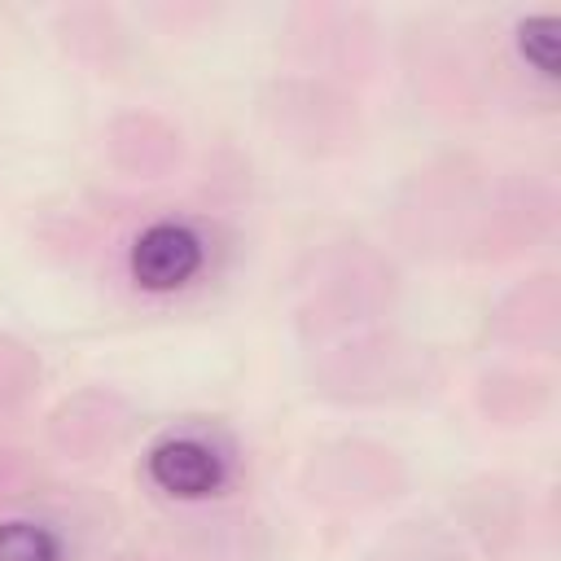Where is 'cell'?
I'll list each match as a JSON object with an SVG mask.
<instances>
[{
    "mask_svg": "<svg viewBox=\"0 0 561 561\" xmlns=\"http://www.w3.org/2000/svg\"><path fill=\"white\" fill-rule=\"evenodd\" d=\"M123 210L79 206L57 237L70 259H92L105 285L145 311H171L202 298L237 254V215L224 180L188 197L118 202Z\"/></svg>",
    "mask_w": 561,
    "mask_h": 561,
    "instance_id": "cell-1",
    "label": "cell"
},
{
    "mask_svg": "<svg viewBox=\"0 0 561 561\" xmlns=\"http://www.w3.org/2000/svg\"><path fill=\"white\" fill-rule=\"evenodd\" d=\"M399 267L394 259L364 237H324L311 241L289 272V320L302 351L390 324L399 307Z\"/></svg>",
    "mask_w": 561,
    "mask_h": 561,
    "instance_id": "cell-2",
    "label": "cell"
},
{
    "mask_svg": "<svg viewBox=\"0 0 561 561\" xmlns=\"http://www.w3.org/2000/svg\"><path fill=\"white\" fill-rule=\"evenodd\" d=\"M495 167L473 149H451L399 184L390 202V241L421 263H473Z\"/></svg>",
    "mask_w": 561,
    "mask_h": 561,
    "instance_id": "cell-3",
    "label": "cell"
},
{
    "mask_svg": "<svg viewBox=\"0 0 561 561\" xmlns=\"http://www.w3.org/2000/svg\"><path fill=\"white\" fill-rule=\"evenodd\" d=\"M307 355V394L333 408H399L434 399L447 368L434 346L412 342L394 324L346 333Z\"/></svg>",
    "mask_w": 561,
    "mask_h": 561,
    "instance_id": "cell-4",
    "label": "cell"
},
{
    "mask_svg": "<svg viewBox=\"0 0 561 561\" xmlns=\"http://www.w3.org/2000/svg\"><path fill=\"white\" fill-rule=\"evenodd\" d=\"M136 482L158 508H167V517L232 508L241 504L245 443L224 416L162 421L140 443Z\"/></svg>",
    "mask_w": 561,
    "mask_h": 561,
    "instance_id": "cell-5",
    "label": "cell"
},
{
    "mask_svg": "<svg viewBox=\"0 0 561 561\" xmlns=\"http://www.w3.org/2000/svg\"><path fill=\"white\" fill-rule=\"evenodd\" d=\"M403 75L416 92V101L430 114H443L451 123L486 118L500 110V70H495V39L491 18H416L399 44Z\"/></svg>",
    "mask_w": 561,
    "mask_h": 561,
    "instance_id": "cell-6",
    "label": "cell"
},
{
    "mask_svg": "<svg viewBox=\"0 0 561 561\" xmlns=\"http://www.w3.org/2000/svg\"><path fill=\"white\" fill-rule=\"evenodd\" d=\"M259 118L267 136L302 162L351 158L368 136V114L359 92L302 70H272L263 79Z\"/></svg>",
    "mask_w": 561,
    "mask_h": 561,
    "instance_id": "cell-7",
    "label": "cell"
},
{
    "mask_svg": "<svg viewBox=\"0 0 561 561\" xmlns=\"http://www.w3.org/2000/svg\"><path fill=\"white\" fill-rule=\"evenodd\" d=\"M114 508L79 486H35L0 504V561H101Z\"/></svg>",
    "mask_w": 561,
    "mask_h": 561,
    "instance_id": "cell-8",
    "label": "cell"
},
{
    "mask_svg": "<svg viewBox=\"0 0 561 561\" xmlns=\"http://www.w3.org/2000/svg\"><path fill=\"white\" fill-rule=\"evenodd\" d=\"M408 460L368 434H333L307 447L298 465V500L324 517H359L394 504L408 491Z\"/></svg>",
    "mask_w": 561,
    "mask_h": 561,
    "instance_id": "cell-9",
    "label": "cell"
},
{
    "mask_svg": "<svg viewBox=\"0 0 561 561\" xmlns=\"http://www.w3.org/2000/svg\"><path fill=\"white\" fill-rule=\"evenodd\" d=\"M280 70L320 75L346 88H364L377 79L386 61V35L373 9L359 4H289L276 31Z\"/></svg>",
    "mask_w": 561,
    "mask_h": 561,
    "instance_id": "cell-10",
    "label": "cell"
},
{
    "mask_svg": "<svg viewBox=\"0 0 561 561\" xmlns=\"http://www.w3.org/2000/svg\"><path fill=\"white\" fill-rule=\"evenodd\" d=\"M267 530L263 517L245 504L167 517L149 539L118 548L101 561H263Z\"/></svg>",
    "mask_w": 561,
    "mask_h": 561,
    "instance_id": "cell-11",
    "label": "cell"
},
{
    "mask_svg": "<svg viewBox=\"0 0 561 561\" xmlns=\"http://www.w3.org/2000/svg\"><path fill=\"white\" fill-rule=\"evenodd\" d=\"M557 224V184L543 171L495 167L486 219L473 245V263H508L552 237Z\"/></svg>",
    "mask_w": 561,
    "mask_h": 561,
    "instance_id": "cell-12",
    "label": "cell"
},
{
    "mask_svg": "<svg viewBox=\"0 0 561 561\" xmlns=\"http://www.w3.org/2000/svg\"><path fill=\"white\" fill-rule=\"evenodd\" d=\"M136 425V403L114 386H79L44 416V443L61 460H105Z\"/></svg>",
    "mask_w": 561,
    "mask_h": 561,
    "instance_id": "cell-13",
    "label": "cell"
},
{
    "mask_svg": "<svg viewBox=\"0 0 561 561\" xmlns=\"http://www.w3.org/2000/svg\"><path fill=\"white\" fill-rule=\"evenodd\" d=\"M101 158L118 180L158 184V180H171L175 171H184L188 140L175 118H167L162 110L136 105V110H118L114 118H105Z\"/></svg>",
    "mask_w": 561,
    "mask_h": 561,
    "instance_id": "cell-14",
    "label": "cell"
},
{
    "mask_svg": "<svg viewBox=\"0 0 561 561\" xmlns=\"http://www.w3.org/2000/svg\"><path fill=\"white\" fill-rule=\"evenodd\" d=\"M451 526L469 548H478L486 557H504V552L522 548L526 526H530L526 486L504 473H482V478L465 482L451 500Z\"/></svg>",
    "mask_w": 561,
    "mask_h": 561,
    "instance_id": "cell-15",
    "label": "cell"
},
{
    "mask_svg": "<svg viewBox=\"0 0 561 561\" xmlns=\"http://www.w3.org/2000/svg\"><path fill=\"white\" fill-rule=\"evenodd\" d=\"M561 333V294L552 272L522 276L486 307V337L513 355H557Z\"/></svg>",
    "mask_w": 561,
    "mask_h": 561,
    "instance_id": "cell-16",
    "label": "cell"
},
{
    "mask_svg": "<svg viewBox=\"0 0 561 561\" xmlns=\"http://www.w3.org/2000/svg\"><path fill=\"white\" fill-rule=\"evenodd\" d=\"M473 412L495 430H526L552 408V373L535 364H491L469 386Z\"/></svg>",
    "mask_w": 561,
    "mask_h": 561,
    "instance_id": "cell-17",
    "label": "cell"
},
{
    "mask_svg": "<svg viewBox=\"0 0 561 561\" xmlns=\"http://www.w3.org/2000/svg\"><path fill=\"white\" fill-rule=\"evenodd\" d=\"M53 39L61 44V53L92 70V75H118L131 57V39L127 26L114 9L105 4H66L53 13Z\"/></svg>",
    "mask_w": 561,
    "mask_h": 561,
    "instance_id": "cell-18",
    "label": "cell"
},
{
    "mask_svg": "<svg viewBox=\"0 0 561 561\" xmlns=\"http://www.w3.org/2000/svg\"><path fill=\"white\" fill-rule=\"evenodd\" d=\"M364 561H473V548L456 535L451 522L438 517H412L390 526L368 552Z\"/></svg>",
    "mask_w": 561,
    "mask_h": 561,
    "instance_id": "cell-19",
    "label": "cell"
},
{
    "mask_svg": "<svg viewBox=\"0 0 561 561\" xmlns=\"http://www.w3.org/2000/svg\"><path fill=\"white\" fill-rule=\"evenodd\" d=\"M39 351L13 333H0V416H18L39 390Z\"/></svg>",
    "mask_w": 561,
    "mask_h": 561,
    "instance_id": "cell-20",
    "label": "cell"
},
{
    "mask_svg": "<svg viewBox=\"0 0 561 561\" xmlns=\"http://www.w3.org/2000/svg\"><path fill=\"white\" fill-rule=\"evenodd\" d=\"M26 482H31V456L18 443H4L0 438V504L9 495H18Z\"/></svg>",
    "mask_w": 561,
    "mask_h": 561,
    "instance_id": "cell-21",
    "label": "cell"
}]
</instances>
